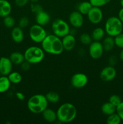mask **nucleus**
Returning a JSON list of instances; mask_svg holds the SVG:
<instances>
[{
	"label": "nucleus",
	"instance_id": "nucleus-18",
	"mask_svg": "<svg viewBox=\"0 0 123 124\" xmlns=\"http://www.w3.org/2000/svg\"><path fill=\"white\" fill-rule=\"evenodd\" d=\"M42 115L45 121L49 123L54 122L56 120H57L56 112L49 108L47 107L45 110H43Z\"/></svg>",
	"mask_w": 123,
	"mask_h": 124
},
{
	"label": "nucleus",
	"instance_id": "nucleus-25",
	"mask_svg": "<svg viewBox=\"0 0 123 124\" xmlns=\"http://www.w3.org/2000/svg\"><path fill=\"white\" fill-rule=\"evenodd\" d=\"M7 77L10 81L11 84H18L20 83L22 79V75L17 71H12L7 76Z\"/></svg>",
	"mask_w": 123,
	"mask_h": 124
},
{
	"label": "nucleus",
	"instance_id": "nucleus-28",
	"mask_svg": "<svg viewBox=\"0 0 123 124\" xmlns=\"http://www.w3.org/2000/svg\"><path fill=\"white\" fill-rule=\"evenodd\" d=\"M3 23L5 27L8 29L13 28L15 25V19H14L13 16L9 15L3 18Z\"/></svg>",
	"mask_w": 123,
	"mask_h": 124
},
{
	"label": "nucleus",
	"instance_id": "nucleus-9",
	"mask_svg": "<svg viewBox=\"0 0 123 124\" xmlns=\"http://www.w3.org/2000/svg\"><path fill=\"white\" fill-rule=\"evenodd\" d=\"M86 15L89 22L93 24H98L101 23L103 18L102 10L100 7L95 6H92Z\"/></svg>",
	"mask_w": 123,
	"mask_h": 124
},
{
	"label": "nucleus",
	"instance_id": "nucleus-2",
	"mask_svg": "<svg viewBox=\"0 0 123 124\" xmlns=\"http://www.w3.org/2000/svg\"><path fill=\"white\" fill-rule=\"evenodd\" d=\"M56 113L57 120L60 123H69L75 119L77 110L74 104L66 102L58 108Z\"/></svg>",
	"mask_w": 123,
	"mask_h": 124
},
{
	"label": "nucleus",
	"instance_id": "nucleus-44",
	"mask_svg": "<svg viewBox=\"0 0 123 124\" xmlns=\"http://www.w3.org/2000/svg\"><path fill=\"white\" fill-rule=\"evenodd\" d=\"M1 76H2V75H1V73H0V77H1Z\"/></svg>",
	"mask_w": 123,
	"mask_h": 124
},
{
	"label": "nucleus",
	"instance_id": "nucleus-10",
	"mask_svg": "<svg viewBox=\"0 0 123 124\" xmlns=\"http://www.w3.org/2000/svg\"><path fill=\"white\" fill-rule=\"evenodd\" d=\"M88 82V78L83 73H77L71 77V85L75 88H82L85 87Z\"/></svg>",
	"mask_w": 123,
	"mask_h": 124
},
{
	"label": "nucleus",
	"instance_id": "nucleus-39",
	"mask_svg": "<svg viewBox=\"0 0 123 124\" xmlns=\"http://www.w3.org/2000/svg\"><path fill=\"white\" fill-rule=\"evenodd\" d=\"M16 97L18 99H19V101H24L25 99V96L24 95V94L22 92H16L15 94Z\"/></svg>",
	"mask_w": 123,
	"mask_h": 124
},
{
	"label": "nucleus",
	"instance_id": "nucleus-34",
	"mask_svg": "<svg viewBox=\"0 0 123 124\" xmlns=\"http://www.w3.org/2000/svg\"><path fill=\"white\" fill-rule=\"evenodd\" d=\"M28 24L29 19L27 16H23L20 18V19L19 21V23H18L19 27L22 29H24L27 27Z\"/></svg>",
	"mask_w": 123,
	"mask_h": 124
},
{
	"label": "nucleus",
	"instance_id": "nucleus-7",
	"mask_svg": "<svg viewBox=\"0 0 123 124\" xmlns=\"http://www.w3.org/2000/svg\"><path fill=\"white\" fill-rule=\"evenodd\" d=\"M47 33L43 26L39 24L31 25L29 30V36L31 41L36 43H41L47 36Z\"/></svg>",
	"mask_w": 123,
	"mask_h": 124
},
{
	"label": "nucleus",
	"instance_id": "nucleus-23",
	"mask_svg": "<svg viewBox=\"0 0 123 124\" xmlns=\"http://www.w3.org/2000/svg\"><path fill=\"white\" fill-rule=\"evenodd\" d=\"M105 30L101 27H96L93 30L91 34V37L93 41H100L104 38L105 35Z\"/></svg>",
	"mask_w": 123,
	"mask_h": 124
},
{
	"label": "nucleus",
	"instance_id": "nucleus-14",
	"mask_svg": "<svg viewBox=\"0 0 123 124\" xmlns=\"http://www.w3.org/2000/svg\"><path fill=\"white\" fill-rule=\"evenodd\" d=\"M63 47L64 50L71 51L75 47L76 44V39L75 36L69 33L62 38Z\"/></svg>",
	"mask_w": 123,
	"mask_h": 124
},
{
	"label": "nucleus",
	"instance_id": "nucleus-1",
	"mask_svg": "<svg viewBox=\"0 0 123 124\" xmlns=\"http://www.w3.org/2000/svg\"><path fill=\"white\" fill-rule=\"evenodd\" d=\"M42 48L45 53L53 55H59L64 50L62 38L54 34L47 35L41 42Z\"/></svg>",
	"mask_w": 123,
	"mask_h": 124
},
{
	"label": "nucleus",
	"instance_id": "nucleus-33",
	"mask_svg": "<svg viewBox=\"0 0 123 124\" xmlns=\"http://www.w3.org/2000/svg\"><path fill=\"white\" fill-rule=\"evenodd\" d=\"M30 10H31V12L33 13H34L35 14L39 13L41 11L43 10V8H42V6L41 4H39L37 2L36 3H31L30 5Z\"/></svg>",
	"mask_w": 123,
	"mask_h": 124
},
{
	"label": "nucleus",
	"instance_id": "nucleus-42",
	"mask_svg": "<svg viewBox=\"0 0 123 124\" xmlns=\"http://www.w3.org/2000/svg\"><path fill=\"white\" fill-rule=\"evenodd\" d=\"M39 0H30V2L31 3H36V2H38Z\"/></svg>",
	"mask_w": 123,
	"mask_h": 124
},
{
	"label": "nucleus",
	"instance_id": "nucleus-29",
	"mask_svg": "<svg viewBox=\"0 0 123 124\" xmlns=\"http://www.w3.org/2000/svg\"><path fill=\"white\" fill-rule=\"evenodd\" d=\"M80 41L81 43L83 45H89L92 42V39L91 36L88 33H82L80 36Z\"/></svg>",
	"mask_w": 123,
	"mask_h": 124
},
{
	"label": "nucleus",
	"instance_id": "nucleus-26",
	"mask_svg": "<svg viewBox=\"0 0 123 124\" xmlns=\"http://www.w3.org/2000/svg\"><path fill=\"white\" fill-rule=\"evenodd\" d=\"M46 98L48 102L52 103V104H55L58 102L60 100V96L57 92H49L45 94Z\"/></svg>",
	"mask_w": 123,
	"mask_h": 124
},
{
	"label": "nucleus",
	"instance_id": "nucleus-36",
	"mask_svg": "<svg viewBox=\"0 0 123 124\" xmlns=\"http://www.w3.org/2000/svg\"><path fill=\"white\" fill-rule=\"evenodd\" d=\"M30 0H14V3L16 6L19 7H22L26 6Z\"/></svg>",
	"mask_w": 123,
	"mask_h": 124
},
{
	"label": "nucleus",
	"instance_id": "nucleus-17",
	"mask_svg": "<svg viewBox=\"0 0 123 124\" xmlns=\"http://www.w3.org/2000/svg\"><path fill=\"white\" fill-rule=\"evenodd\" d=\"M12 12V5L7 0H0V17L4 18Z\"/></svg>",
	"mask_w": 123,
	"mask_h": 124
},
{
	"label": "nucleus",
	"instance_id": "nucleus-35",
	"mask_svg": "<svg viewBox=\"0 0 123 124\" xmlns=\"http://www.w3.org/2000/svg\"><path fill=\"white\" fill-rule=\"evenodd\" d=\"M116 113L119 115L121 121H123V101L116 107Z\"/></svg>",
	"mask_w": 123,
	"mask_h": 124
},
{
	"label": "nucleus",
	"instance_id": "nucleus-5",
	"mask_svg": "<svg viewBox=\"0 0 123 124\" xmlns=\"http://www.w3.org/2000/svg\"><path fill=\"white\" fill-rule=\"evenodd\" d=\"M123 23L116 16H110L106 20L104 25L105 32L109 36L115 37L122 33Z\"/></svg>",
	"mask_w": 123,
	"mask_h": 124
},
{
	"label": "nucleus",
	"instance_id": "nucleus-12",
	"mask_svg": "<svg viewBox=\"0 0 123 124\" xmlns=\"http://www.w3.org/2000/svg\"><path fill=\"white\" fill-rule=\"evenodd\" d=\"M69 23L75 29L80 28L84 23L83 15L77 10L71 12L69 16Z\"/></svg>",
	"mask_w": 123,
	"mask_h": 124
},
{
	"label": "nucleus",
	"instance_id": "nucleus-22",
	"mask_svg": "<svg viewBox=\"0 0 123 124\" xmlns=\"http://www.w3.org/2000/svg\"><path fill=\"white\" fill-rule=\"evenodd\" d=\"M101 112L106 116L114 113L116 112V107L109 102L104 103L101 107Z\"/></svg>",
	"mask_w": 123,
	"mask_h": 124
},
{
	"label": "nucleus",
	"instance_id": "nucleus-41",
	"mask_svg": "<svg viewBox=\"0 0 123 124\" xmlns=\"http://www.w3.org/2000/svg\"><path fill=\"white\" fill-rule=\"evenodd\" d=\"M119 58L122 61H123V48H122L121 51L119 53Z\"/></svg>",
	"mask_w": 123,
	"mask_h": 124
},
{
	"label": "nucleus",
	"instance_id": "nucleus-27",
	"mask_svg": "<svg viewBox=\"0 0 123 124\" xmlns=\"http://www.w3.org/2000/svg\"><path fill=\"white\" fill-rule=\"evenodd\" d=\"M121 122V119L116 112L107 116V118L106 119V122L107 124H119Z\"/></svg>",
	"mask_w": 123,
	"mask_h": 124
},
{
	"label": "nucleus",
	"instance_id": "nucleus-20",
	"mask_svg": "<svg viewBox=\"0 0 123 124\" xmlns=\"http://www.w3.org/2000/svg\"><path fill=\"white\" fill-rule=\"evenodd\" d=\"M11 82L7 76H1L0 77V93L7 92L10 89Z\"/></svg>",
	"mask_w": 123,
	"mask_h": 124
},
{
	"label": "nucleus",
	"instance_id": "nucleus-37",
	"mask_svg": "<svg viewBox=\"0 0 123 124\" xmlns=\"http://www.w3.org/2000/svg\"><path fill=\"white\" fill-rule=\"evenodd\" d=\"M30 65H31L30 63L26 61H24L20 64V68H21L22 70H24V71H28V70L30 69Z\"/></svg>",
	"mask_w": 123,
	"mask_h": 124
},
{
	"label": "nucleus",
	"instance_id": "nucleus-11",
	"mask_svg": "<svg viewBox=\"0 0 123 124\" xmlns=\"http://www.w3.org/2000/svg\"><path fill=\"white\" fill-rule=\"evenodd\" d=\"M116 76V71L113 66L109 65L103 68L100 74V78L104 82H110Z\"/></svg>",
	"mask_w": 123,
	"mask_h": 124
},
{
	"label": "nucleus",
	"instance_id": "nucleus-16",
	"mask_svg": "<svg viewBox=\"0 0 123 124\" xmlns=\"http://www.w3.org/2000/svg\"><path fill=\"white\" fill-rule=\"evenodd\" d=\"M11 37L12 40L16 43H21L24 39L23 29L19 26L13 27L11 32Z\"/></svg>",
	"mask_w": 123,
	"mask_h": 124
},
{
	"label": "nucleus",
	"instance_id": "nucleus-38",
	"mask_svg": "<svg viewBox=\"0 0 123 124\" xmlns=\"http://www.w3.org/2000/svg\"><path fill=\"white\" fill-rule=\"evenodd\" d=\"M109 65L111 66H114L115 65H116L117 63V58L116 57V56L115 55H112L109 58Z\"/></svg>",
	"mask_w": 123,
	"mask_h": 124
},
{
	"label": "nucleus",
	"instance_id": "nucleus-3",
	"mask_svg": "<svg viewBox=\"0 0 123 124\" xmlns=\"http://www.w3.org/2000/svg\"><path fill=\"white\" fill-rule=\"evenodd\" d=\"M48 101L45 95L36 94L31 96L27 101V107L34 114L42 113L48 107Z\"/></svg>",
	"mask_w": 123,
	"mask_h": 124
},
{
	"label": "nucleus",
	"instance_id": "nucleus-40",
	"mask_svg": "<svg viewBox=\"0 0 123 124\" xmlns=\"http://www.w3.org/2000/svg\"><path fill=\"white\" fill-rule=\"evenodd\" d=\"M118 18L120 19L121 21L123 23V7H122L120 10H119V12H118Z\"/></svg>",
	"mask_w": 123,
	"mask_h": 124
},
{
	"label": "nucleus",
	"instance_id": "nucleus-13",
	"mask_svg": "<svg viewBox=\"0 0 123 124\" xmlns=\"http://www.w3.org/2000/svg\"><path fill=\"white\" fill-rule=\"evenodd\" d=\"M13 64L9 58L3 56L0 58V73L2 76H8L12 72Z\"/></svg>",
	"mask_w": 123,
	"mask_h": 124
},
{
	"label": "nucleus",
	"instance_id": "nucleus-30",
	"mask_svg": "<svg viewBox=\"0 0 123 124\" xmlns=\"http://www.w3.org/2000/svg\"><path fill=\"white\" fill-rule=\"evenodd\" d=\"M92 6L101 7L109 3L111 0H89Z\"/></svg>",
	"mask_w": 123,
	"mask_h": 124
},
{
	"label": "nucleus",
	"instance_id": "nucleus-32",
	"mask_svg": "<svg viewBox=\"0 0 123 124\" xmlns=\"http://www.w3.org/2000/svg\"><path fill=\"white\" fill-rule=\"evenodd\" d=\"M115 44L116 46L121 48H123V33L120 34L114 37Z\"/></svg>",
	"mask_w": 123,
	"mask_h": 124
},
{
	"label": "nucleus",
	"instance_id": "nucleus-24",
	"mask_svg": "<svg viewBox=\"0 0 123 124\" xmlns=\"http://www.w3.org/2000/svg\"><path fill=\"white\" fill-rule=\"evenodd\" d=\"M92 7V5L89 1H83L78 4L77 6V11L82 15H87Z\"/></svg>",
	"mask_w": 123,
	"mask_h": 124
},
{
	"label": "nucleus",
	"instance_id": "nucleus-8",
	"mask_svg": "<svg viewBox=\"0 0 123 124\" xmlns=\"http://www.w3.org/2000/svg\"><path fill=\"white\" fill-rule=\"evenodd\" d=\"M102 44L100 41H94L89 45V54L94 59H98L102 56L104 52Z\"/></svg>",
	"mask_w": 123,
	"mask_h": 124
},
{
	"label": "nucleus",
	"instance_id": "nucleus-15",
	"mask_svg": "<svg viewBox=\"0 0 123 124\" xmlns=\"http://www.w3.org/2000/svg\"><path fill=\"white\" fill-rule=\"evenodd\" d=\"M50 19V16L48 14V13L43 10L36 14L35 19H36V24L43 27L47 25L49 23Z\"/></svg>",
	"mask_w": 123,
	"mask_h": 124
},
{
	"label": "nucleus",
	"instance_id": "nucleus-43",
	"mask_svg": "<svg viewBox=\"0 0 123 124\" xmlns=\"http://www.w3.org/2000/svg\"><path fill=\"white\" fill-rule=\"evenodd\" d=\"M120 4H121V6H122V7H123V0H121Z\"/></svg>",
	"mask_w": 123,
	"mask_h": 124
},
{
	"label": "nucleus",
	"instance_id": "nucleus-4",
	"mask_svg": "<svg viewBox=\"0 0 123 124\" xmlns=\"http://www.w3.org/2000/svg\"><path fill=\"white\" fill-rule=\"evenodd\" d=\"M24 55L25 61L31 64H36L42 62L44 59L45 52L41 47L31 46L25 50Z\"/></svg>",
	"mask_w": 123,
	"mask_h": 124
},
{
	"label": "nucleus",
	"instance_id": "nucleus-6",
	"mask_svg": "<svg viewBox=\"0 0 123 124\" xmlns=\"http://www.w3.org/2000/svg\"><path fill=\"white\" fill-rule=\"evenodd\" d=\"M51 30L53 34L62 38L69 33L70 27L68 23L62 19H56L51 24Z\"/></svg>",
	"mask_w": 123,
	"mask_h": 124
},
{
	"label": "nucleus",
	"instance_id": "nucleus-19",
	"mask_svg": "<svg viewBox=\"0 0 123 124\" xmlns=\"http://www.w3.org/2000/svg\"><path fill=\"white\" fill-rule=\"evenodd\" d=\"M9 58L12 63L15 65H20L25 61L24 54L19 52H14L11 53Z\"/></svg>",
	"mask_w": 123,
	"mask_h": 124
},
{
	"label": "nucleus",
	"instance_id": "nucleus-21",
	"mask_svg": "<svg viewBox=\"0 0 123 124\" xmlns=\"http://www.w3.org/2000/svg\"><path fill=\"white\" fill-rule=\"evenodd\" d=\"M102 47H103L104 50L106 52H109L112 50L115 47V41L114 37H112L110 36H107V37L104 39L103 41L102 42Z\"/></svg>",
	"mask_w": 123,
	"mask_h": 124
},
{
	"label": "nucleus",
	"instance_id": "nucleus-31",
	"mask_svg": "<svg viewBox=\"0 0 123 124\" xmlns=\"http://www.w3.org/2000/svg\"><path fill=\"white\" fill-rule=\"evenodd\" d=\"M109 102H110L111 104H113L114 106H115L116 107L121 102L122 100L121 99L120 97L118 95H116V94H113V95H112L109 98Z\"/></svg>",
	"mask_w": 123,
	"mask_h": 124
}]
</instances>
